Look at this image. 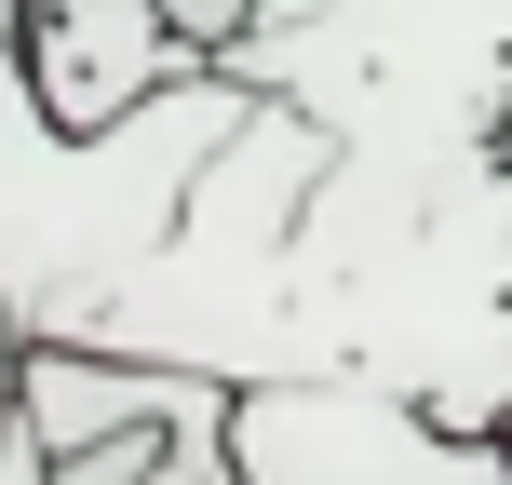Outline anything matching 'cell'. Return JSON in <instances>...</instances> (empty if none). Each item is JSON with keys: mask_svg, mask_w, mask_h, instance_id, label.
<instances>
[{"mask_svg": "<svg viewBox=\"0 0 512 485\" xmlns=\"http://www.w3.org/2000/svg\"><path fill=\"white\" fill-rule=\"evenodd\" d=\"M27 68H41L54 122H122L135 95H162L203 54L176 41L162 0H27Z\"/></svg>", "mask_w": 512, "mask_h": 485, "instance_id": "3", "label": "cell"}, {"mask_svg": "<svg viewBox=\"0 0 512 485\" xmlns=\"http://www.w3.org/2000/svg\"><path fill=\"white\" fill-rule=\"evenodd\" d=\"M149 485H243V445H230V391H203V405H189L176 432H162Z\"/></svg>", "mask_w": 512, "mask_h": 485, "instance_id": "4", "label": "cell"}, {"mask_svg": "<svg viewBox=\"0 0 512 485\" xmlns=\"http://www.w3.org/2000/svg\"><path fill=\"white\" fill-rule=\"evenodd\" d=\"M0 485H54V459H41V432H27V418H0Z\"/></svg>", "mask_w": 512, "mask_h": 485, "instance_id": "6", "label": "cell"}, {"mask_svg": "<svg viewBox=\"0 0 512 485\" xmlns=\"http://www.w3.org/2000/svg\"><path fill=\"white\" fill-rule=\"evenodd\" d=\"M162 432H176V418H135V432H108V445H68V459H54V485H149Z\"/></svg>", "mask_w": 512, "mask_h": 485, "instance_id": "5", "label": "cell"}, {"mask_svg": "<svg viewBox=\"0 0 512 485\" xmlns=\"http://www.w3.org/2000/svg\"><path fill=\"white\" fill-rule=\"evenodd\" d=\"M14 27H27V0H0V41H14Z\"/></svg>", "mask_w": 512, "mask_h": 485, "instance_id": "9", "label": "cell"}, {"mask_svg": "<svg viewBox=\"0 0 512 485\" xmlns=\"http://www.w3.org/2000/svg\"><path fill=\"white\" fill-rule=\"evenodd\" d=\"M243 485H512V432H459L378 378H256L230 391Z\"/></svg>", "mask_w": 512, "mask_h": 485, "instance_id": "2", "label": "cell"}, {"mask_svg": "<svg viewBox=\"0 0 512 485\" xmlns=\"http://www.w3.org/2000/svg\"><path fill=\"white\" fill-rule=\"evenodd\" d=\"M27 351H41V337L14 324V297H0V418H14V378H27Z\"/></svg>", "mask_w": 512, "mask_h": 485, "instance_id": "7", "label": "cell"}, {"mask_svg": "<svg viewBox=\"0 0 512 485\" xmlns=\"http://www.w3.org/2000/svg\"><path fill=\"white\" fill-rule=\"evenodd\" d=\"M310 14H337V0H256L243 27H310Z\"/></svg>", "mask_w": 512, "mask_h": 485, "instance_id": "8", "label": "cell"}, {"mask_svg": "<svg viewBox=\"0 0 512 485\" xmlns=\"http://www.w3.org/2000/svg\"><path fill=\"white\" fill-rule=\"evenodd\" d=\"M256 81L230 54L176 68L162 95H135L122 122H54L41 68H27V27L0 41V297L27 337H95L135 297L162 243H176L203 162L243 135Z\"/></svg>", "mask_w": 512, "mask_h": 485, "instance_id": "1", "label": "cell"}]
</instances>
